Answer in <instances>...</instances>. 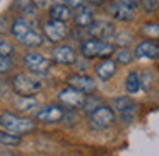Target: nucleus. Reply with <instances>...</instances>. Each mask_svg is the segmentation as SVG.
Listing matches in <instances>:
<instances>
[{
    "mask_svg": "<svg viewBox=\"0 0 159 156\" xmlns=\"http://www.w3.org/2000/svg\"><path fill=\"white\" fill-rule=\"evenodd\" d=\"M11 31H12V35H14V38L17 40L21 45L29 46V48L39 46L43 43V36L33 28L31 22H29L26 17H17L16 19V21L12 22Z\"/></svg>",
    "mask_w": 159,
    "mask_h": 156,
    "instance_id": "f257e3e1",
    "label": "nucleus"
},
{
    "mask_svg": "<svg viewBox=\"0 0 159 156\" xmlns=\"http://www.w3.org/2000/svg\"><path fill=\"white\" fill-rule=\"evenodd\" d=\"M12 87H14V91L19 94V96L33 98V94L39 93V91L43 89V83L34 76V74L22 72V74H17V76L14 77Z\"/></svg>",
    "mask_w": 159,
    "mask_h": 156,
    "instance_id": "f03ea898",
    "label": "nucleus"
},
{
    "mask_svg": "<svg viewBox=\"0 0 159 156\" xmlns=\"http://www.w3.org/2000/svg\"><path fill=\"white\" fill-rule=\"evenodd\" d=\"M0 127H4L11 134L21 135V134H28V132L34 130V122L29 120L28 117H21V115L2 113L0 115Z\"/></svg>",
    "mask_w": 159,
    "mask_h": 156,
    "instance_id": "7ed1b4c3",
    "label": "nucleus"
},
{
    "mask_svg": "<svg viewBox=\"0 0 159 156\" xmlns=\"http://www.w3.org/2000/svg\"><path fill=\"white\" fill-rule=\"evenodd\" d=\"M80 53L86 59H110L115 55V46L108 41H101V40H86L80 45Z\"/></svg>",
    "mask_w": 159,
    "mask_h": 156,
    "instance_id": "20e7f679",
    "label": "nucleus"
},
{
    "mask_svg": "<svg viewBox=\"0 0 159 156\" xmlns=\"http://www.w3.org/2000/svg\"><path fill=\"white\" fill-rule=\"evenodd\" d=\"M24 65L28 67V70L34 76H46L52 69V62L48 57H45L43 53H28L24 57Z\"/></svg>",
    "mask_w": 159,
    "mask_h": 156,
    "instance_id": "39448f33",
    "label": "nucleus"
},
{
    "mask_svg": "<svg viewBox=\"0 0 159 156\" xmlns=\"http://www.w3.org/2000/svg\"><path fill=\"white\" fill-rule=\"evenodd\" d=\"M115 122V110H111L110 106H99L89 113V125L94 130H103V129L110 127Z\"/></svg>",
    "mask_w": 159,
    "mask_h": 156,
    "instance_id": "423d86ee",
    "label": "nucleus"
},
{
    "mask_svg": "<svg viewBox=\"0 0 159 156\" xmlns=\"http://www.w3.org/2000/svg\"><path fill=\"white\" fill-rule=\"evenodd\" d=\"M115 111L120 115V120L123 124H130L135 118V111H137V105L132 98L121 96L115 100Z\"/></svg>",
    "mask_w": 159,
    "mask_h": 156,
    "instance_id": "0eeeda50",
    "label": "nucleus"
},
{
    "mask_svg": "<svg viewBox=\"0 0 159 156\" xmlns=\"http://www.w3.org/2000/svg\"><path fill=\"white\" fill-rule=\"evenodd\" d=\"M58 100H60V103H63L69 108H84L87 94H84V93H80V91L74 89V87L67 86L58 93Z\"/></svg>",
    "mask_w": 159,
    "mask_h": 156,
    "instance_id": "6e6552de",
    "label": "nucleus"
},
{
    "mask_svg": "<svg viewBox=\"0 0 159 156\" xmlns=\"http://www.w3.org/2000/svg\"><path fill=\"white\" fill-rule=\"evenodd\" d=\"M87 33L89 36L96 40H111L115 36V26L108 21H94L93 24L87 28Z\"/></svg>",
    "mask_w": 159,
    "mask_h": 156,
    "instance_id": "1a4fd4ad",
    "label": "nucleus"
},
{
    "mask_svg": "<svg viewBox=\"0 0 159 156\" xmlns=\"http://www.w3.org/2000/svg\"><path fill=\"white\" fill-rule=\"evenodd\" d=\"M67 83H69L70 87H74V89L80 91V93H84V94H89V93H93V91H96V81H94L93 77L86 76V74L70 76L69 79H67Z\"/></svg>",
    "mask_w": 159,
    "mask_h": 156,
    "instance_id": "9d476101",
    "label": "nucleus"
},
{
    "mask_svg": "<svg viewBox=\"0 0 159 156\" xmlns=\"http://www.w3.org/2000/svg\"><path fill=\"white\" fill-rule=\"evenodd\" d=\"M43 31H45L46 38H48L50 41L58 43L67 36V26H65V22H58V21L50 19V21H46L45 24H43Z\"/></svg>",
    "mask_w": 159,
    "mask_h": 156,
    "instance_id": "9b49d317",
    "label": "nucleus"
},
{
    "mask_svg": "<svg viewBox=\"0 0 159 156\" xmlns=\"http://www.w3.org/2000/svg\"><path fill=\"white\" fill-rule=\"evenodd\" d=\"M63 117H65V111L58 105H48L36 113V118L43 124H55V122L63 120Z\"/></svg>",
    "mask_w": 159,
    "mask_h": 156,
    "instance_id": "f8f14e48",
    "label": "nucleus"
},
{
    "mask_svg": "<svg viewBox=\"0 0 159 156\" xmlns=\"http://www.w3.org/2000/svg\"><path fill=\"white\" fill-rule=\"evenodd\" d=\"M52 59L57 64H62V65H72V64H75L77 55H75V50L72 46L62 45V46H57L52 52Z\"/></svg>",
    "mask_w": 159,
    "mask_h": 156,
    "instance_id": "ddd939ff",
    "label": "nucleus"
},
{
    "mask_svg": "<svg viewBox=\"0 0 159 156\" xmlns=\"http://www.w3.org/2000/svg\"><path fill=\"white\" fill-rule=\"evenodd\" d=\"M134 55L137 59H145V60H156L159 59V43L156 41H142L135 46Z\"/></svg>",
    "mask_w": 159,
    "mask_h": 156,
    "instance_id": "4468645a",
    "label": "nucleus"
},
{
    "mask_svg": "<svg viewBox=\"0 0 159 156\" xmlns=\"http://www.w3.org/2000/svg\"><path fill=\"white\" fill-rule=\"evenodd\" d=\"M110 16L116 21H132L135 17V9L121 4V2H113L110 5Z\"/></svg>",
    "mask_w": 159,
    "mask_h": 156,
    "instance_id": "2eb2a0df",
    "label": "nucleus"
},
{
    "mask_svg": "<svg viewBox=\"0 0 159 156\" xmlns=\"http://www.w3.org/2000/svg\"><path fill=\"white\" fill-rule=\"evenodd\" d=\"M116 62L111 59H106L103 60V62H99L96 65V77L99 81H110L111 77L116 74Z\"/></svg>",
    "mask_w": 159,
    "mask_h": 156,
    "instance_id": "dca6fc26",
    "label": "nucleus"
},
{
    "mask_svg": "<svg viewBox=\"0 0 159 156\" xmlns=\"http://www.w3.org/2000/svg\"><path fill=\"white\" fill-rule=\"evenodd\" d=\"M74 21H75V24L79 26V28H89L94 22L93 7H91V5H84L82 9H79V11L74 14Z\"/></svg>",
    "mask_w": 159,
    "mask_h": 156,
    "instance_id": "f3484780",
    "label": "nucleus"
},
{
    "mask_svg": "<svg viewBox=\"0 0 159 156\" xmlns=\"http://www.w3.org/2000/svg\"><path fill=\"white\" fill-rule=\"evenodd\" d=\"M74 17L72 14V9L65 4H60V5H55V7L50 9V19L53 21H58V22H67Z\"/></svg>",
    "mask_w": 159,
    "mask_h": 156,
    "instance_id": "a211bd4d",
    "label": "nucleus"
},
{
    "mask_svg": "<svg viewBox=\"0 0 159 156\" xmlns=\"http://www.w3.org/2000/svg\"><path fill=\"white\" fill-rule=\"evenodd\" d=\"M16 5L28 17H34L36 12H38V5H36L34 0H16Z\"/></svg>",
    "mask_w": 159,
    "mask_h": 156,
    "instance_id": "6ab92c4d",
    "label": "nucleus"
},
{
    "mask_svg": "<svg viewBox=\"0 0 159 156\" xmlns=\"http://www.w3.org/2000/svg\"><path fill=\"white\" fill-rule=\"evenodd\" d=\"M140 76L137 72H130L125 79V89H127L128 94H134L137 91H140Z\"/></svg>",
    "mask_w": 159,
    "mask_h": 156,
    "instance_id": "aec40b11",
    "label": "nucleus"
},
{
    "mask_svg": "<svg viewBox=\"0 0 159 156\" xmlns=\"http://www.w3.org/2000/svg\"><path fill=\"white\" fill-rule=\"evenodd\" d=\"M132 59H134V53H132L128 48H125V46H121V48L115 50V62H116V64L127 65V64L132 62Z\"/></svg>",
    "mask_w": 159,
    "mask_h": 156,
    "instance_id": "412c9836",
    "label": "nucleus"
},
{
    "mask_svg": "<svg viewBox=\"0 0 159 156\" xmlns=\"http://www.w3.org/2000/svg\"><path fill=\"white\" fill-rule=\"evenodd\" d=\"M16 106H17L19 111H31L33 108L38 106V101L34 98H24V96H19L16 100Z\"/></svg>",
    "mask_w": 159,
    "mask_h": 156,
    "instance_id": "4be33fe9",
    "label": "nucleus"
},
{
    "mask_svg": "<svg viewBox=\"0 0 159 156\" xmlns=\"http://www.w3.org/2000/svg\"><path fill=\"white\" fill-rule=\"evenodd\" d=\"M19 142H21V135L11 134V132H7V130H0V144L17 146Z\"/></svg>",
    "mask_w": 159,
    "mask_h": 156,
    "instance_id": "5701e85b",
    "label": "nucleus"
},
{
    "mask_svg": "<svg viewBox=\"0 0 159 156\" xmlns=\"http://www.w3.org/2000/svg\"><path fill=\"white\" fill-rule=\"evenodd\" d=\"M16 53V48L14 45H12L11 41H7V40L4 38V36H0V55L4 57H9V59H12Z\"/></svg>",
    "mask_w": 159,
    "mask_h": 156,
    "instance_id": "b1692460",
    "label": "nucleus"
},
{
    "mask_svg": "<svg viewBox=\"0 0 159 156\" xmlns=\"http://www.w3.org/2000/svg\"><path fill=\"white\" fill-rule=\"evenodd\" d=\"M142 33L149 38H159V24L156 22H147L142 26Z\"/></svg>",
    "mask_w": 159,
    "mask_h": 156,
    "instance_id": "393cba45",
    "label": "nucleus"
},
{
    "mask_svg": "<svg viewBox=\"0 0 159 156\" xmlns=\"http://www.w3.org/2000/svg\"><path fill=\"white\" fill-rule=\"evenodd\" d=\"M99 106H103L101 101L98 100V98L89 96V94H87V100H86V103H84V110H86L87 113H93V111L96 110V108H99Z\"/></svg>",
    "mask_w": 159,
    "mask_h": 156,
    "instance_id": "a878e982",
    "label": "nucleus"
},
{
    "mask_svg": "<svg viewBox=\"0 0 159 156\" xmlns=\"http://www.w3.org/2000/svg\"><path fill=\"white\" fill-rule=\"evenodd\" d=\"M36 5H38V9H52L55 7V5H60V4H65L67 5V0H34Z\"/></svg>",
    "mask_w": 159,
    "mask_h": 156,
    "instance_id": "bb28decb",
    "label": "nucleus"
},
{
    "mask_svg": "<svg viewBox=\"0 0 159 156\" xmlns=\"http://www.w3.org/2000/svg\"><path fill=\"white\" fill-rule=\"evenodd\" d=\"M140 7L144 9L147 14H152L154 11H157L159 2H157V0H140Z\"/></svg>",
    "mask_w": 159,
    "mask_h": 156,
    "instance_id": "cd10ccee",
    "label": "nucleus"
},
{
    "mask_svg": "<svg viewBox=\"0 0 159 156\" xmlns=\"http://www.w3.org/2000/svg\"><path fill=\"white\" fill-rule=\"evenodd\" d=\"M152 81H154V76H152L151 72L140 74V86H142V89H144V91H149V89H151Z\"/></svg>",
    "mask_w": 159,
    "mask_h": 156,
    "instance_id": "c85d7f7f",
    "label": "nucleus"
},
{
    "mask_svg": "<svg viewBox=\"0 0 159 156\" xmlns=\"http://www.w3.org/2000/svg\"><path fill=\"white\" fill-rule=\"evenodd\" d=\"M12 69V59L0 55V74H7Z\"/></svg>",
    "mask_w": 159,
    "mask_h": 156,
    "instance_id": "c756f323",
    "label": "nucleus"
},
{
    "mask_svg": "<svg viewBox=\"0 0 159 156\" xmlns=\"http://www.w3.org/2000/svg\"><path fill=\"white\" fill-rule=\"evenodd\" d=\"M84 2H86V0H67V5H69L70 9H77V11H79V9L84 7Z\"/></svg>",
    "mask_w": 159,
    "mask_h": 156,
    "instance_id": "7c9ffc66",
    "label": "nucleus"
},
{
    "mask_svg": "<svg viewBox=\"0 0 159 156\" xmlns=\"http://www.w3.org/2000/svg\"><path fill=\"white\" fill-rule=\"evenodd\" d=\"M130 38H132L130 35H118L116 36V43H118V45H128V43L132 41Z\"/></svg>",
    "mask_w": 159,
    "mask_h": 156,
    "instance_id": "2f4dec72",
    "label": "nucleus"
},
{
    "mask_svg": "<svg viewBox=\"0 0 159 156\" xmlns=\"http://www.w3.org/2000/svg\"><path fill=\"white\" fill-rule=\"evenodd\" d=\"M118 2H121V4H125V5H128V7H137L139 4H140V0H118Z\"/></svg>",
    "mask_w": 159,
    "mask_h": 156,
    "instance_id": "473e14b6",
    "label": "nucleus"
},
{
    "mask_svg": "<svg viewBox=\"0 0 159 156\" xmlns=\"http://www.w3.org/2000/svg\"><path fill=\"white\" fill-rule=\"evenodd\" d=\"M5 91H7V87H5V84L0 81V93H5Z\"/></svg>",
    "mask_w": 159,
    "mask_h": 156,
    "instance_id": "72a5a7b5",
    "label": "nucleus"
},
{
    "mask_svg": "<svg viewBox=\"0 0 159 156\" xmlns=\"http://www.w3.org/2000/svg\"><path fill=\"white\" fill-rule=\"evenodd\" d=\"M93 4H101V2H104V0H91Z\"/></svg>",
    "mask_w": 159,
    "mask_h": 156,
    "instance_id": "f704fd0d",
    "label": "nucleus"
}]
</instances>
